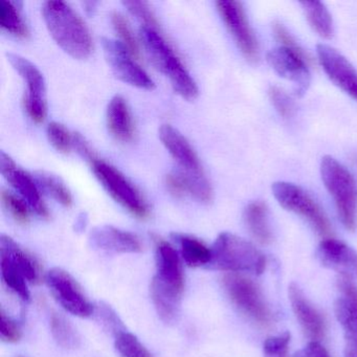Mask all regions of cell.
Returning a JSON list of instances; mask_svg holds the SVG:
<instances>
[{"instance_id":"5","label":"cell","mask_w":357,"mask_h":357,"mask_svg":"<svg viewBox=\"0 0 357 357\" xmlns=\"http://www.w3.org/2000/svg\"><path fill=\"white\" fill-rule=\"evenodd\" d=\"M321 175L326 189L333 197L344 227L354 231L357 218V185L353 175L340 162L326 155L321 158Z\"/></svg>"},{"instance_id":"9","label":"cell","mask_w":357,"mask_h":357,"mask_svg":"<svg viewBox=\"0 0 357 357\" xmlns=\"http://www.w3.org/2000/svg\"><path fill=\"white\" fill-rule=\"evenodd\" d=\"M8 61L20 75L26 84L24 97V107L31 120L43 123L47 116L45 82L40 70L26 58L16 54H7Z\"/></svg>"},{"instance_id":"14","label":"cell","mask_w":357,"mask_h":357,"mask_svg":"<svg viewBox=\"0 0 357 357\" xmlns=\"http://www.w3.org/2000/svg\"><path fill=\"white\" fill-rule=\"evenodd\" d=\"M267 61L279 76L294 83V91L298 97L306 93L311 82L308 62L291 50L284 47L271 50L267 54Z\"/></svg>"},{"instance_id":"24","label":"cell","mask_w":357,"mask_h":357,"mask_svg":"<svg viewBox=\"0 0 357 357\" xmlns=\"http://www.w3.org/2000/svg\"><path fill=\"white\" fill-rule=\"evenodd\" d=\"M172 237L181 246L183 260L189 266L200 267L210 264L212 261V250L204 242L185 234H173Z\"/></svg>"},{"instance_id":"21","label":"cell","mask_w":357,"mask_h":357,"mask_svg":"<svg viewBox=\"0 0 357 357\" xmlns=\"http://www.w3.org/2000/svg\"><path fill=\"white\" fill-rule=\"evenodd\" d=\"M107 125L112 135L121 142H129L135 135V125L126 100L116 96L107 107Z\"/></svg>"},{"instance_id":"12","label":"cell","mask_w":357,"mask_h":357,"mask_svg":"<svg viewBox=\"0 0 357 357\" xmlns=\"http://www.w3.org/2000/svg\"><path fill=\"white\" fill-rule=\"evenodd\" d=\"M47 282L52 294L66 311L80 317L93 314V304L78 282L68 271L61 268L52 269L47 273Z\"/></svg>"},{"instance_id":"26","label":"cell","mask_w":357,"mask_h":357,"mask_svg":"<svg viewBox=\"0 0 357 357\" xmlns=\"http://www.w3.org/2000/svg\"><path fill=\"white\" fill-rule=\"evenodd\" d=\"M151 296L156 311L162 321H172L178 314L181 296L160 287L158 284L151 283Z\"/></svg>"},{"instance_id":"11","label":"cell","mask_w":357,"mask_h":357,"mask_svg":"<svg viewBox=\"0 0 357 357\" xmlns=\"http://www.w3.org/2000/svg\"><path fill=\"white\" fill-rule=\"evenodd\" d=\"M216 6L221 18L244 57L250 61H257L259 58L258 41L254 31L250 28L242 3L231 0H222L217 1Z\"/></svg>"},{"instance_id":"38","label":"cell","mask_w":357,"mask_h":357,"mask_svg":"<svg viewBox=\"0 0 357 357\" xmlns=\"http://www.w3.org/2000/svg\"><path fill=\"white\" fill-rule=\"evenodd\" d=\"M289 342L290 333L288 332L267 338L263 346L264 357H288Z\"/></svg>"},{"instance_id":"29","label":"cell","mask_w":357,"mask_h":357,"mask_svg":"<svg viewBox=\"0 0 357 357\" xmlns=\"http://www.w3.org/2000/svg\"><path fill=\"white\" fill-rule=\"evenodd\" d=\"M35 178H36L37 183H38V187H40L47 195L53 197L56 202H59L66 208L72 206V194H70V190L64 185L61 179L58 178L57 176L51 174V173L43 172V171L37 172Z\"/></svg>"},{"instance_id":"6","label":"cell","mask_w":357,"mask_h":357,"mask_svg":"<svg viewBox=\"0 0 357 357\" xmlns=\"http://www.w3.org/2000/svg\"><path fill=\"white\" fill-rule=\"evenodd\" d=\"M89 162L96 177L116 202L137 218L146 219L149 216L147 202L142 197L139 190L118 169L96 155Z\"/></svg>"},{"instance_id":"16","label":"cell","mask_w":357,"mask_h":357,"mask_svg":"<svg viewBox=\"0 0 357 357\" xmlns=\"http://www.w3.org/2000/svg\"><path fill=\"white\" fill-rule=\"evenodd\" d=\"M156 269L152 282L181 296L185 288L183 265L176 250L168 242L156 244Z\"/></svg>"},{"instance_id":"34","label":"cell","mask_w":357,"mask_h":357,"mask_svg":"<svg viewBox=\"0 0 357 357\" xmlns=\"http://www.w3.org/2000/svg\"><path fill=\"white\" fill-rule=\"evenodd\" d=\"M47 133L49 141L56 150L61 153H68L72 150L74 137L63 125L57 122L51 123L47 126Z\"/></svg>"},{"instance_id":"4","label":"cell","mask_w":357,"mask_h":357,"mask_svg":"<svg viewBox=\"0 0 357 357\" xmlns=\"http://www.w3.org/2000/svg\"><path fill=\"white\" fill-rule=\"evenodd\" d=\"M210 265L219 271L261 275L266 266V259L250 242L234 234L222 233L213 245Z\"/></svg>"},{"instance_id":"30","label":"cell","mask_w":357,"mask_h":357,"mask_svg":"<svg viewBox=\"0 0 357 357\" xmlns=\"http://www.w3.org/2000/svg\"><path fill=\"white\" fill-rule=\"evenodd\" d=\"M50 325L54 338L62 348L75 349L80 344V337L76 329L62 315L53 313Z\"/></svg>"},{"instance_id":"25","label":"cell","mask_w":357,"mask_h":357,"mask_svg":"<svg viewBox=\"0 0 357 357\" xmlns=\"http://www.w3.org/2000/svg\"><path fill=\"white\" fill-rule=\"evenodd\" d=\"M301 6L311 28L323 38H331L334 32L333 20L326 6L321 1H303Z\"/></svg>"},{"instance_id":"33","label":"cell","mask_w":357,"mask_h":357,"mask_svg":"<svg viewBox=\"0 0 357 357\" xmlns=\"http://www.w3.org/2000/svg\"><path fill=\"white\" fill-rule=\"evenodd\" d=\"M1 202L14 220L20 225H26L30 220V211L24 199H20L7 190L1 191Z\"/></svg>"},{"instance_id":"40","label":"cell","mask_w":357,"mask_h":357,"mask_svg":"<svg viewBox=\"0 0 357 357\" xmlns=\"http://www.w3.org/2000/svg\"><path fill=\"white\" fill-rule=\"evenodd\" d=\"M167 189L175 197L189 195V185L187 178L181 172L170 173L166 176Z\"/></svg>"},{"instance_id":"27","label":"cell","mask_w":357,"mask_h":357,"mask_svg":"<svg viewBox=\"0 0 357 357\" xmlns=\"http://www.w3.org/2000/svg\"><path fill=\"white\" fill-rule=\"evenodd\" d=\"M0 26L6 32L18 38H26L29 35L28 26L20 15V9L12 1H0Z\"/></svg>"},{"instance_id":"1","label":"cell","mask_w":357,"mask_h":357,"mask_svg":"<svg viewBox=\"0 0 357 357\" xmlns=\"http://www.w3.org/2000/svg\"><path fill=\"white\" fill-rule=\"evenodd\" d=\"M43 20L52 37L66 53L85 59L93 52V39L82 18L63 1L43 3Z\"/></svg>"},{"instance_id":"39","label":"cell","mask_w":357,"mask_h":357,"mask_svg":"<svg viewBox=\"0 0 357 357\" xmlns=\"http://www.w3.org/2000/svg\"><path fill=\"white\" fill-rule=\"evenodd\" d=\"M0 334L3 342H16L22 337V331L17 324L8 317L3 310H1V319H0Z\"/></svg>"},{"instance_id":"37","label":"cell","mask_w":357,"mask_h":357,"mask_svg":"<svg viewBox=\"0 0 357 357\" xmlns=\"http://www.w3.org/2000/svg\"><path fill=\"white\" fill-rule=\"evenodd\" d=\"M269 99L280 116L287 119L292 116L294 112V103L291 98L278 86H271L268 89Z\"/></svg>"},{"instance_id":"17","label":"cell","mask_w":357,"mask_h":357,"mask_svg":"<svg viewBox=\"0 0 357 357\" xmlns=\"http://www.w3.org/2000/svg\"><path fill=\"white\" fill-rule=\"evenodd\" d=\"M317 258L324 266L347 279H357V252L344 242L326 239L317 248Z\"/></svg>"},{"instance_id":"10","label":"cell","mask_w":357,"mask_h":357,"mask_svg":"<svg viewBox=\"0 0 357 357\" xmlns=\"http://www.w3.org/2000/svg\"><path fill=\"white\" fill-rule=\"evenodd\" d=\"M102 47L112 72L120 80L139 89L148 91L154 89L153 80L137 64L135 58L122 43L103 37Z\"/></svg>"},{"instance_id":"28","label":"cell","mask_w":357,"mask_h":357,"mask_svg":"<svg viewBox=\"0 0 357 357\" xmlns=\"http://www.w3.org/2000/svg\"><path fill=\"white\" fill-rule=\"evenodd\" d=\"M0 271L6 285L15 292L24 302L31 300L30 290L26 277L7 257L0 256Z\"/></svg>"},{"instance_id":"13","label":"cell","mask_w":357,"mask_h":357,"mask_svg":"<svg viewBox=\"0 0 357 357\" xmlns=\"http://www.w3.org/2000/svg\"><path fill=\"white\" fill-rule=\"evenodd\" d=\"M0 171L3 176L11 183L12 187L22 195V199L36 213L38 216L47 219L50 217L49 208L45 206L40 195L38 185L33 177L5 152L0 153Z\"/></svg>"},{"instance_id":"23","label":"cell","mask_w":357,"mask_h":357,"mask_svg":"<svg viewBox=\"0 0 357 357\" xmlns=\"http://www.w3.org/2000/svg\"><path fill=\"white\" fill-rule=\"evenodd\" d=\"M244 222L250 235L261 244L271 243V227L268 223V208L262 202H254L244 210Z\"/></svg>"},{"instance_id":"18","label":"cell","mask_w":357,"mask_h":357,"mask_svg":"<svg viewBox=\"0 0 357 357\" xmlns=\"http://www.w3.org/2000/svg\"><path fill=\"white\" fill-rule=\"evenodd\" d=\"M292 310L307 335L317 342L325 336L326 321L321 313L309 302L296 284H290L288 288Z\"/></svg>"},{"instance_id":"42","label":"cell","mask_w":357,"mask_h":357,"mask_svg":"<svg viewBox=\"0 0 357 357\" xmlns=\"http://www.w3.org/2000/svg\"><path fill=\"white\" fill-rule=\"evenodd\" d=\"M294 357H330V355L319 342H311L302 350L296 352Z\"/></svg>"},{"instance_id":"32","label":"cell","mask_w":357,"mask_h":357,"mask_svg":"<svg viewBox=\"0 0 357 357\" xmlns=\"http://www.w3.org/2000/svg\"><path fill=\"white\" fill-rule=\"evenodd\" d=\"M112 22L114 30H116V32L118 33L119 36H120L123 45L128 49V51L130 52L131 55H132L135 59L139 58L141 52H139V43H137V39H135V35H133L132 30H131L127 20H125L124 16L119 13V12H114V13L112 14Z\"/></svg>"},{"instance_id":"7","label":"cell","mask_w":357,"mask_h":357,"mask_svg":"<svg viewBox=\"0 0 357 357\" xmlns=\"http://www.w3.org/2000/svg\"><path fill=\"white\" fill-rule=\"evenodd\" d=\"M271 190L280 206L306 219L321 237L330 236L331 225L323 208L304 189L294 183L277 181Z\"/></svg>"},{"instance_id":"36","label":"cell","mask_w":357,"mask_h":357,"mask_svg":"<svg viewBox=\"0 0 357 357\" xmlns=\"http://www.w3.org/2000/svg\"><path fill=\"white\" fill-rule=\"evenodd\" d=\"M123 5L127 8L129 12L132 15H135L137 20L144 22V26H149V28L155 29L158 30V22L156 20L155 15L152 12L149 3L145 1H124Z\"/></svg>"},{"instance_id":"22","label":"cell","mask_w":357,"mask_h":357,"mask_svg":"<svg viewBox=\"0 0 357 357\" xmlns=\"http://www.w3.org/2000/svg\"><path fill=\"white\" fill-rule=\"evenodd\" d=\"M334 310L344 330V357H357V308L342 298L336 301Z\"/></svg>"},{"instance_id":"41","label":"cell","mask_w":357,"mask_h":357,"mask_svg":"<svg viewBox=\"0 0 357 357\" xmlns=\"http://www.w3.org/2000/svg\"><path fill=\"white\" fill-rule=\"evenodd\" d=\"M337 287L344 294V298L352 303L357 308V286L353 283L352 280L340 277L337 281Z\"/></svg>"},{"instance_id":"15","label":"cell","mask_w":357,"mask_h":357,"mask_svg":"<svg viewBox=\"0 0 357 357\" xmlns=\"http://www.w3.org/2000/svg\"><path fill=\"white\" fill-rule=\"evenodd\" d=\"M317 57L327 76L357 101V70L337 50L327 45L317 47Z\"/></svg>"},{"instance_id":"19","label":"cell","mask_w":357,"mask_h":357,"mask_svg":"<svg viewBox=\"0 0 357 357\" xmlns=\"http://www.w3.org/2000/svg\"><path fill=\"white\" fill-rule=\"evenodd\" d=\"M89 240L95 248L107 252L135 254L143 248L137 236L110 225L93 229Z\"/></svg>"},{"instance_id":"2","label":"cell","mask_w":357,"mask_h":357,"mask_svg":"<svg viewBox=\"0 0 357 357\" xmlns=\"http://www.w3.org/2000/svg\"><path fill=\"white\" fill-rule=\"evenodd\" d=\"M160 139L181 167L179 172L187 178L189 195L202 204L212 202L213 190L210 181L206 178L199 158L188 139L171 125L160 127Z\"/></svg>"},{"instance_id":"8","label":"cell","mask_w":357,"mask_h":357,"mask_svg":"<svg viewBox=\"0 0 357 357\" xmlns=\"http://www.w3.org/2000/svg\"><path fill=\"white\" fill-rule=\"evenodd\" d=\"M222 283L231 302L240 311L262 327L273 325V313L260 288L252 280L231 273L223 277Z\"/></svg>"},{"instance_id":"3","label":"cell","mask_w":357,"mask_h":357,"mask_svg":"<svg viewBox=\"0 0 357 357\" xmlns=\"http://www.w3.org/2000/svg\"><path fill=\"white\" fill-rule=\"evenodd\" d=\"M139 34L154 66L169 78L173 89L183 99H195L198 95L195 81L158 30L143 26Z\"/></svg>"},{"instance_id":"31","label":"cell","mask_w":357,"mask_h":357,"mask_svg":"<svg viewBox=\"0 0 357 357\" xmlns=\"http://www.w3.org/2000/svg\"><path fill=\"white\" fill-rule=\"evenodd\" d=\"M116 349L122 357H153L137 336L125 330L116 333Z\"/></svg>"},{"instance_id":"20","label":"cell","mask_w":357,"mask_h":357,"mask_svg":"<svg viewBox=\"0 0 357 357\" xmlns=\"http://www.w3.org/2000/svg\"><path fill=\"white\" fill-rule=\"evenodd\" d=\"M0 256L7 257L11 260L22 271L29 283H40L43 271L38 261L12 238L5 235L0 238Z\"/></svg>"},{"instance_id":"35","label":"cell","mask_w":357,"mask_h":357,"mask_svg":"<svg viewBox=\"0 0 357 357\" xmlns=\"http://www.w3.org/2000/svg\"><path fill=\"white\" fill-rule=\"evenodd\" d=\"M273 30L275 33V38L278 39L279 43H281L282 47H286V49L291 50L294 53L298 54V56L306 60L308 64L312 63V59H311L309 54L306 51L301 47V45L294 40V37L291 36L287 29L279 22H275L273 24Z\"/></svg>"}]
</instances>
